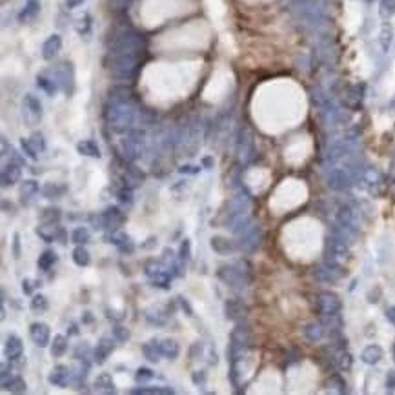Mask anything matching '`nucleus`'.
<instances>
[{
	"label": "nucleus",
	"instance_id": "nucleus-18",
	"mask_svg": "<svg viewBox=\"0 0 395 395\" xmlns=\"http://www.w3.org/2000/svg\"><path fill=\"white\" fill-rule=\"evenodd\" d=\"M60 46H62L60 37L58 35H51L49 39L44 42V46H42V56H44L46 60H51L60 51Z\"/></svg>",
	"mask_w": 395,
	"mask_h": 395
},
{
	"label": "nucleus",
	"instance_id": "nucleus-4",
	"mask_svg": "<svg viewBox=\"0 0 395 395\" xmlns=\"http://www.w3.org/2000/svg\"><path fill=\"white\" fill-rule=\"evenodd\" d=\"M341 299H339L337 295L332 294V292H322V294L317 295V308L321 311L322 315H328V317H333L337 315L339 311H341Z\"/></svg>",
	"mask_w": 395,
	"mask_h": 395
},
{
	"label": "nucleus",
	"instance_id": "nucleus-50",
	"mask_svg": "<svg viewBox=\"0 0 395 395\" xmlns=\"http://www.w3.org/2000/svg\"><path fill=\"white\" fill-rule=\"evenodd\" d=\"M37 286H40L39 281H31V279H24L22 281V290L26 295H33V288H37Z\"/></svg>",
	"mask_w": 395,
	"mask_h": 395
},
{
	"label": "nucleus",
	"instance_id": "nucleus-19",
	"mask_svg": "<svg viewBox=\"0 0 395 395\" xmlns=\"http://www.w3.org/2000/svg\"><path fill=\"white\" fill-rule=\"evenodd\" d=\"M142 353L146 357L149 362H158L160 361V355H162V351H160V343H158L157 339H151V341H148L142 345Z\"/></svg>",
	"mask_w": 395,
	"mask_h": 395
},
{
	"label": "nucleus",
	"instance_id": "nucleus-33",
	"mask_svg": "<svg viewBox=\"0 0 395 395\" xmlns=\"http://www.w3.org/2000/svg\"><path fill=\"white\" fill-rule=\"evenodd\" d=\"M90 230L88 228H84V226H79V228H75L73 233H71V243H75L77 246L79 244H86L90 243Z\"/></svg>",
	"mask_w": 395,
	"mask_h": 395
},
{
	"label": "nucleus",
	"instance_id": "nucleus-41",
	"mask_svg": "<svg viewBox=\"0 0 395 395\" xmlns=\"http://www.w3.org/2000/svg\"><path fill=\"white\" fill-rule=\"evenodd\" d=\"M28 141L31 142V146L35 148V151L37 153H42L46 149V141H44V137H42V133H33L31 139H28Z\"/></svg>",
	"mask_w": 395,
	"mask_h": 395
},
{
	"label": "nucleus",
	"instance_id": "nucleus-53",
	"mask_svg": "<svg viewBox=\"0 0 395 395\" xmlns=\"http://www.w3.org/2000/svg\"><path fill=\"white\" fill-rule=\"evenodd\" d=\"M179 171H181V173H190V175H195V173H198V171H200V168H198V166H192V164H186V166H181V168H179Z\"/></svg>",
	"mask_w": 395,
	"mask_h": 395
},
{
	"label": "nucleus",
	"instance_id": "nucleus-28",
	"mask_svg": "<svg viewBox=\"0 0 395 395\" xmlns=\"http://www.w3.org/2000/svg\"><path fill=\"white\" fill-rule=\"evenodd\" d=\"M73 262L77 266H80V268H86V266L91 262L90 251L84 248V244H79V246L73 249Z\"/></svg>",
	"mask_w": 395,
	"mask_h": 395
},
{
	"label": "nucleus",
	"instance_id": "nucleus-51",
	"mask_svg": "<svg viewBox=\"0 0 395 395\" xmlns=\"http://www.w3.org/2000/svg\"><path fill=\"white\" fill-rule=\"evenodd\" d=\"M190 249H192V243H190L188 239H184V243L181 244V251H179V257H181V260L190 259Z\"/></svg>",
	"mask_w": 395,
	"mask_h": 395
},
{
	"label": "nucleus",
	"instance_id": "nucleus-56",
	"mask_svg": "<svg viewBox=\"0 0 395 395\" xmlns=\"http://www.w3.org/2000/svg\"><path fill=\"white\" fill-rule=\"evenodd\" d=\"M107 317L109 319H115V321H122L124 319V313H119V311H115V310H107Z\"/></svg>",
	"mask_w": 395,
	"mask_h": 395
},
{
	"label": "nucleus",
	"instance_id": "nucleus-6",
	"mask_svg": "<svg viewBox=\"0 0 395 395\" xmlns=\"http://www.w3.org/2000/svg\"><path fill=\"white\" fill-rule=\"evenodd\" d=\"M29 335H31V341H33L39 348H46V346L51 345L49 326L44 324V322H33L31 328H29Z\"/></svg>",
	"mask_w": 395,
	"mask_h": 395
},
{
	"label": "nucleus",
	"instance_id": "nucleus-26",
	"mask_svg": "<svg viewBox=\"0 0 395 395\" xmlns=\"http://www.w3.org/2000/svg\"><path fill=\"white\" fill-rule=\"evenodd\" d=\"M56 260H58V255H56L53 249H46V251H42V255L39 257L37 264H39V268L42 271H49Z\"/></svg>",
	"mask_w": 395,
	"mask_h": 395
},
{
	"label": "nucleus",
	"instance_id": "nucleus-39",
	"mask_svg": "<svg viewBox=\"0 0 395 395\" xmlns=\"http://www.w3.org/2000/svg\"><path fill=\"white\" fill-rule=\"evenodd\" d=\"M113 337L117 339V341H120V343H126V341L131 337V333L126 326L117 324V326H113Z\"/></svg>",
	"mask_w": 395,
	"mask_h": 395
},
{
	"label": "nucleus",
	"instance_id": "nucleus-2",
	"mask_svg": "<svg viewBox=\"0 0 395 395\" xmlns=\"http://www.w3.org/2000/svg\"><path fill=\"white\" fill-rule=\"evenodd\" d=\"M350 257V248H348V243L346 239H343L341 235L333 233V237L330 239L328 243V253H326V264L339 270L341 266L345 264Z\"/></svg>",
	"mask_w": 395,
	"mask_h": 395
},
{
	"label": "nucleus",
	"instance_id": "nucleus-38",
	"mask_svg": "<svg viewBox=\"0 0 395 395\" xmlns=\"http://www.w3.org/2000/svg\"><path fill=\"white\" fill-rule=\"evenodd\" d=\"M26 107H28V111L33 113L37 119H40V113H42V109H40V102L37 100L33 95L26 97Z\"/></svg>",
	"mask_w": 395,
	"mask_h": 395
},
{
	"label": "nucleus",
	"instance_id": "nucleus-27",
	"mask_svg": "<svg viewBox=\"0 0 395 395\" xmlns=\"http://www.w3.org/2000/svg\"><path fill=\"white\" fill-rule=\"evenodd\" d=\"M144 182V173L142 171H139L137 168H130L128 171H126V175H124V184L128 188H139Z\"/></svg>",
	"mask_w": 395,
	"mask_h": 395
},
{
	"label": "nucleus",
	"instance_id": "nucleus-13",
	"mask_svg": "<svg viewBox=\"0 0 395 395\" xmlns=\"http://www.w3.org/2000/svg\"><path fill=\"white\" fill-rule=\"evenodd\" d=\"M102 219H104V228H109L111 232H115V230H119V226L124 222L126 217L117 206H111L106 211H102Z\"/></svg>",
	"mask_w": 395,
	"mask_h": 395
},
{
	"label": "nucleus",
	"instance_id": "nucleus-58",
	"mask_svg": "<svg viewBox=\"0 0 395 395\" xmlns=\"http://www.w3.org/2000/svg\"><path fill=\"white\" fill-rule=\"evenodd\" d=\"M202 166H204V168H208V169L213 168V158H211V157H204L202 158Z\"/></svg>",
	"mask_w": 395,
	"mask_h": 395
},
{
	"label": "nucleus",
	"instance_id": "nucleus-29",
	"mask_svg": "<svg viewBox=\"0 0 395 395\" xmlns=\"http://www.w3.org/2000/svg\"><path fill=\"white\" fill-rule=\"evenodd\" d=\"M39 193V184L35 181H24L22 186H20V198H22V202L26 200H31Z\"/></svg>",
	"mask_w": 395,
	"mask_h": 395
},
{
	"label": "nucleus",
	"instance_id": "nucleus-35",
	"mask_svg": "<svg viewBox=\"0 0 395 395\" xmlns=\"http://www.w3.org/2000/svg\"><path fill=\"white\" fill-rule=\"evenodd\" d=\"M40 220L46 222V224H56L60 220V209L58 208H48L42 211L40 215Z\"/></svg>",
	"mask_w": 395,
	"mask_h": 395
},
{
	"label": "nucleus",
	"instance_id": "nucleus-49",
	"mask_svg": "<svg viewBox=\"0 0 395 395\" xmlns=\"http://www.w3.org/2000/svg\"><path fill=\"white\" fill-rule=\"evenodd\" d=\"M206 377H208V375H206L204 370H197V372H193L192 381L195 386H204V384H206Z\"/></svg>",
	"mask_w": 395,
	"mask_h": 395
},
{
	"label": "nucleus",
	"instance_id": "nucleus-15",
	"mask_svg": "<svg viewBox=\"0 0 395 395\" xmlns=\"http://www.w3.org/2000/svg\"><path fill=\"white\" fill-rule=\"evenodd\" d=\"M109 243L115 244L122 253H131L133 248H135V246H133V241L130 239V235H126L124 232H119V230L111 232V235H109Z\"/></svg>",
	"mask_w": 395,
	"mask_h": 395
},
{
	"label": "nucleus",
	"instance_id": "nucleus-14",
	"mask_svg": "<svg viewBox=\"0 0 395 395\" xmlns=\"http://www.w3.org/2000/svg\"><path fill=\"white\" fill-rule=\"evenodd\" d=\"M69 377H71V372H69L68 366H64V364H56L53 370H51V373L48 375V381H49V384H53V386H58V388H64L66 384H68Z\"/></svg>",
	"mask_w": 395,
	"mask_h": 395
},
{
	"label": "nucleus",
	"instance_id": "nucleus-5",
	"mask_svg": "<svg viewBox=\"0 0 395 395\" xmlns=\"http://www.w3.org/2000/svg\"><path fill=\"white\" fill-rule=\"evenodd\" d=\"M239 235H241V248L248 249V251L257 248L260 243V237H262L259 226H248V224L239 232Z\"/></svg>",
	"mask_w": 395,
	"mask_h": 395
},
{
	"label": "nucleus",
	"instance_id": "nucleus-44",
	"mask_svg": "<svg viewBox=\"0 0 395 395\" xmlns=\"http://www.w3.org/2000/svg\"><path fill=\"white\" fill-rule=\"evenodd\" d=\"M131 394H173L171 388H135Z\"/></svg>",
	"mask_w": 395,
	"mask_h": 395
},
{
	"label": "nucleus",
	"instance_id": "nucleus-1",
	"mask_svg": "<svg viewBox=\"0 0 395 395\" xmlns=\"http://www.w3.org/2000/svg\"><path fill=\"white\" fill-rule=\"evenodd\" d=\"M107 122L115 131H126L133 122V109L124 100H117L106 111Z\"/></svg>",
	"mask_w": 395,
	"mask_h": 395
},
{
	"label": "nucleus",
	"instance_id": "nucleus-20",
	"mask_svg": "<svg viewBox=\"0 0 395 395\" xmlns=\"http://www.w3.org/2000/svg\"><path fill=\"white\" fill-rule=\"evenodd\" d=\"M383 355H384V351H383V348H381V346L370 345V346H366V348L362 350L361 359H362V362H366V364L373 366V364H377V362L383 359Z\"/></svg>",
	"mask_w": 395,
	"mask_h": 395
},
{
	"label": "nucleus",
	"instance_id": "nucleus-45",
	"mask_svg": "<svg viewBox=\"0 0 395 395\" xmlns=\"http://www.w3.org/2000/svg\"><path fill=\"white\" fill-rule=\"evenodd\" d=\"M395 11V0H383L381 2V15L383 17H390Z\"/></svg>",
	"mask_w": 395,
	"mask_h": 395
},
{
	"label": "nucleus",
	"instance_id": "nucleus-31",
	"mask_svg": "<svg viewBox=\"0 0 395 395\" xmlns=\"http://www.w3.org/2000/svg\"><path fill=\"white\" fill-rule=\"evenodd\" d=\"M2 386H4V390H9L11 394H24V392H26V381H24L22 377H18V375H15V377H11L9 381H6Z\"/></svg>",
	"mask_w": 395,
	"mask_h": 395
},
{
	"label": "nucleus",
	"instance_id": "nucleus-16",
	"mask_svg": "<svg viewBox=\"0 0 395 395\" xmlns=\"http://www.w3.org/2000/svg\"><path fill=\"white\" fill-rule=\"evenodd\" d=\"M211 248L219 255H232L237 249V244L224 237H211Z\"/></svg>",
	"mask_w": 395,
	"mask_h": 395
},
{
	"label": "nucleus",
	"instance_id": "nucleus-54",
	"mask_svg": "<svg viewBox=\"0 0 395 395\" xmlns=\"http://www.w3.org/2000/svg\"><path fill=\"white\" fill-rule=\"evenodd\" d=\"M179 302H181V308L182 310H186V315L192 317L193 315V310L190 308V304H188V300L184 299V297H179Z\"/></svg>",
	"mask_w": 395,
	"mask_h": 395
},
{
	"label": "nucleus",
	"instance_id": "nucleus-30",
	"mask_svg": "<svg viewBox=\"0 0 395 395\" xmlns=\"http://www.w3.org/2000/svg\"><path fill=\"white\" fill-rule=\"evenodd\" d=\"M66 190H68V188L64 186V184H56V182L51 184L49 182V184H46V186L42 188V193H44L46 198H58L66 193Z\"/></svg>",
	"mask_w": 395,
	"mask_h": 395
},
{
	"label": "nucleus",
	"instance_id": "nucleus-12",
	"mask_svg": "<svg viewBox=\"0 0 395 395\" xmlns=\"http://www.w3.org/2000/svg\"><path fill=\"white\" fill-rule=\"evenodd\" d=\"M337 224L346 230V232H353L357 228V219H355V211L350 208V206H343L339 208L337 211Z\"/></svg>",
	"mask_w": 395,
	"mask_h": 395
},
{
	"label": "nucleus",
	"instance_id": "nucleus-9",
	"mask_svg": "<svg viewBox=\"0 0 395 395\" xmlns=\"http://www.w3.org/2000/svg\"><path fill=\"white\" fill-rule=\"evenodd\" d=\"M22 177V168H20V162H15V160H9L7 164H4L2 168V186H13L17 184Z\"/></svg>",
	"mask_w": 395,
	"mask_h": 395
},
{
	"label": "nucleus",
	"instance_id": "nucleus-32",
	"mask_svg": "<svg viewBox=\"0 0 395 395\" xmlns=\"http://www.w3.org/2000/svg\"><path fill=\"white\" fill-rule=\"evenodd\" d=\"M304 335H306V339H310V341L317 343V341L322 339V335H324V328H322V324H319V322H311V324H308V326L304 328Z\"/></svg>",
	"mask_w": 395,
	"mask_h": 395
},
{
	"label": "nucleus",
	"instance_id": "nucleus-3",
	"mask_svg": "<svg viewBox=\"0 0 395 395\" xmlns=\"http://www.w3.org/2000/svg\"><path fill=\"white\" fill-rule=\"evenodd\" d=\"M243 264H237V266H222L219 271H217V275L222 282H224L226 286H230V288H244V286H248L249 282V277H246L244 270H241Z\"/></svg>",
	"mask_w": 395,
	"mask_h": 395
},
{
	"label": "nucleus",
	"instance_id": "nucleus-25",
	"mask_svg": "<svg viewBox=\"0 0 395 395\" xmlns=\"http://www.w3.org/2000/svg\"><path fill=\"white\" fill-rule=\"evenodd\" d=\"M77 151H79L80 155H84V157H95V158L100 157V149H99L95 141L79 142V144H77Z\"/></svg>",
	"mask_w": 395,
	"mask_h": 395
},
{
	"label": "nucleus",
	"instance_id": "nucleus-37",
	"mask_svg": "<svg viewBox=\"0 0 395 395\" xmlns=\"http://www.w3.org/2000/svg\"><path fill=\"white\" fill-rule=\"evenodd\" d=\"M333 362L337 364L339 368H350L351 366V357H350V353L348 351H345V350H337L335 353H333Z\"/></svg>",
	"mask_w": 395,
	"mask_h": 395
},
{
	"label": "nucleus",
	"instance_id": "nucleus-59",
	"mask_svg": "<svg viewBox=\"0 0 395 395\" xmlns=\"http://www.w3.org/2000/svg\"><path fill=\"white\" fill-rule=\"evenodd\" d=\"M84 0H66V6L68 7H77L79 4H82Z\"/></svg>",
	"mask_w": 395,
	"mask_h": 395
},
{
	"label": "nucleus",
	"instance_id": "nucleus-10",
	"mask_svg": "<svg viewBox=\"0 0 395 395\" xmlns=\"http://www.w3.org/2000/svg\"><path fill=\"white\" fill-rule=\"evenodd\" d=\"M113 339L111 337H102L100 341L97 343L95 350H93V359H95L97 364L106 362L107 357L113 353V350H115V343H113Z\"/></svg>",
	"mask_w": 395,
	"mask_h": 395
},
{
	"label": "nucleus",
	"instance_id": "nucleus-42",
	"mask_svg": "<svg viewBox=\"0 0 395 395\" xmlns=\"http://www.w3.org/2000/svg\"><path fill=\"white\" fill-rule=\"evenodd\" d=\"M328 386H330L332 390H335V392H339V394H343V392L346 390V383L341 377H339V375H333V377H330V381H328Z\"/></svg>",
	"mask_w": 395,
	"mask_h": 395
},
{
	"label": "nucleus",
	"instance_id": "nucleus-24",
	"mask_svg": "<svg viewBox=\"0 0 395 395\" xmlns=\"http://www.w3.org/2000/svg\"><path fill=\"white\" fill-rule=\"evenodd\" d=\"M160 351H162L164 357H168V359H177L179 357V353H181V348H179V345H177L173 339H164V341H160Z\"/></svg>",
	"mask_w": 395,
	"mask_h": 395
},
{
	"label": "nucleus",
	"instance_id": "nucleus-61",
	"mask_svg": "<svg viewBox=\"0 0 395 395\" xmlns=\"http://www.w3.org/2000/svg\"><path fill=\"white\" fill-rule=\"evenodd\" d=\"M392 355H394V361H395V345H394V348H392Z\"/></svg>",
	"mask_w": 395,
	"mask_h": 395
},
{
	"label": "nucleus",
	"instance_id": "nucleus-40",
	"mask_svg": "<svg viewBox=\"0 0 395 395\" xmlns=\"http://www.w3.org/2000/svg\"><path fill=\"white\" fill-rule=\"evenodd\" d=\"M37 84H39L40 88L46 91V93H49V95H53V93L56 91L55 82H53V80H49V79H46V77H42V75H40V77H37Z\"/></svg>",
	"mask_w": 395,
	"mask_h": 395
},
{
	"label": "nucleus",
	"instance_id": "nucleus-23",
	"mask_svg": "<svg viewBox=\"0 0 395 395\" xmlns=\"http://www.w3.org/2000/svg\"><path fill=\"white\" fill-rule=\"evenodd\" d=\"M95 390L100 394H113L115 392V383L109 373H100L95 379Z\"/></svg>",
	"mask_w": 395,
	"mask_h": 395
},
{
	"label": "nucleus",
	"instance_id": "nucleus-52",
	"mask_svg": "<svg viewBox=\"0 0 395 395\" xmlns=\"http://www.w3.org/2000/svg\"><path fill=\"white\" fill-rule=\"evenodd\" d=\"M13 257L20 259V235L18 233L13 235Z\"/></svg>",
	"mask_w": 395,
	"mask_h": 395
},
{
	"label": "nucleus",
	"instance_id": "nucleus-7",
	"mask_svg": "<svg viewBox=\"0 0 395 395\" xmlns=\"http://www.w3.org/2000/svg\"><path fill=\"white\" fill-rule=\"evenodd\" d=\"M328 184L333 190H346V188L351 186V175L348 173V169L345 168H333L330 173H328Z\"/></svg>",
	"mask_w": 395,
	"mask_h": 395
},
{
	"label": "nucleus",
	"instance_id": "nucleus-48",
	"mask_svg": "<svg viewBox=\"0 0 395 395\" xmlns=\"http://www.w3.org/2000/svg\"><path fill=\"white\" fill-rule=\"evenodd\" d=\"M379 181H381V175H379L375 169L370 168L364 171V182H366V184H377Z\"/></svg>",
	"mask_w": 395,
	"mask_h": 395
},
{
	"label": "nucleus",
	"instance_id": "nucleus-55",
	"mask_svg": "<svg viewBox=\"0 0 395 395\" xmlns=\"http://www.w3.org/2000/svg\"><path fill=\"white\" fill-rule=\"evenodd\" d=\"M386 386H388L390 390L395 388V370H392V372L388 373V377H386Z\"/></svg>",
	"mask_w": 395,
	"mask_h": 395
},
{
	"label": "nucleus",
	"instance_id": "nucleus-47",
	"mask_svg": "<svg viewBox=\"0 0 395 395\" xmlns=\"http://www.w3.org/2000/svg\"><path fill=\"white\" fill-rule=\"evenodd\" d=\"M117 195H119V200L122 204H131V202H133V193H131V188H128V186L122 188V190H120Z\"/></svg>",
	"mask_w": 395,
	"mask_h": 395
},
{
	"label": "nucleus",
	"instance_id": "nucleus-43",
	"mask_svg": "<svg viewBox=\"0 0 395 395\" xmlns=\"http://www.w3.org/2000/svg\"><path fill=\"white\" fill-rule=\"evenodd\" d=\"M153 379V372L149 368H139L135 373V381L137 383H148V381H151Z\"/></svg>",
	"mask_w": 395,
	"mask_h": 395
},
{
	"label": "nucleus",
	"instance_id": "nucleus-22",
	"mask_svg": "<svg viewBox=\"0 0 395 395\" xmlns=\"http://www.w3.org/2000/svg\"><path fill=\"white\" fill-rule=\"evenodd\" d=\"M49 351L53 357H62L66 351H68V339L60 335V333H56L53 335L51 339V345H49Z\"/></svg>",
	"mask_w": 395,
	"mask_h": 395
},
{
	"label": "nucleus",
	"instance_id": "nucleus-60",
	"mask_svg": "<svg viewBox=\"0 0 395 395\" xmlns=\"http://www.w3.org/2000/svg\"><path fill=\"white\" fill-rule=\"evenodd\" d=\"M91 321V315H90V311H86V317H84V322H90Z\"/></svg>",
	"mask_w": 395,
	"mask_h": 395
},
{
	"label": "nucleus",
	"instance_id": "nucleus-34",
	"mask_svg": "<svg viewBox=\"0 0 395 395\" xmlns=\"http://www.w3.org/2000/svg\"><path fill=\"white\" fill-rule=\"evenodd\" d=\"M40 11V2L39 0H28V4H26V9L20 13V20H28V18H33L37 13Z\"/></svg>",
	"mask_w": 395,
	"mask_h": 395
},
{
	"label": "nucleus",
	"instance_id": "nucleus-21",
	"mask_svg": "<svg viewBox=\"0 0 395 395\" xmlns=\"http://www.w3.org/2000/svg\"><path fill=\"white\" fill-rule=\"evenodd\" d=\"M137 141H139V139L130 137V139H126V141L120 144L119 151L124 160H133V158L139 155V144H137Z\"/></svg>",
	"mask_w": 395,
	"mask_h": 395
},
{
	"label": "nucleus",
	"instance_id": "nucleus-11",
	"mask_svg": "<svg viewBox=\"0 0 395 395\" xmlns=\"http://www.w3.org/2000/svg\"><path fill=\"white\" fill-rule=\"evenodd\" d=\"M22 351H24V345H22V339L11 333L9 337L6 339V345H4V353L9 361H17L22 357Z\"/></svg>",
	"mask_w": 395,
	"mask_h": 395
},
{
	"label": "nucleus",
	"instance_id": "nucleus-17",
	"mask_svg": "<svg viewBox=\"0 0 395 395\" xmlns=\"http://www.w3.org/2000/svg\"><path fill=\"white\" fill-rule=\"evenodd\" d=\"M37 235L42 241H46V243H53L55 239H58V235H62V230H60V226L56 224H46V222H42V226L37 228Z\"/></svg>",
	"mask_w": 395,
	"mask_h": 395
},
{
	"label": "nucleus",
	"instance_id": "nucleus-46",
	"mask_svg": "<svg viewBox=\"0 0 395 395\" xmlns=\"http://www.w3.org/2000/svg\"><path fill=\"white\" fill-rule=\"evenodd\" d=\"M20 146H22L24 153H26V157H28V158H31V160H37V158H39V153L35 151V148L31 146V142H29V141H24V139H22Z\"/></svg>",
	"mask_w": 395,
	"mask_h": 395
},
{
	"label": "nucleus",
	"instance_id": "nucleus-36",
	"mask_svg": "<svg viewBox=\"0 0 395 395\" xmlns=\"http://www.w3.org/2000/svg\"><path fill=\"white\" fill-rule=\"evenodd\" d=\"M29 308H31V311H35V313H42V311L48 310V299L40 294L33 295V299L29 302Z\"/></svg>",
	"mask_w": 395,
	"mask_h": 395
},
{
	"label": "nucleus",
	"instance_id": "nucleus-57",
	"mask_svg": "<svg viewBox=\"0 0 395 395\" xmlns=\"http://www.w3.org/2000/svg\"><path fill=\"white\" fill-rule=\"evenodd\" d=\"M386 319L395 326V306H390L388 310H386Z\"/></svg>",
	"mask_w": 395,
	"mask_h": 395
},
{
	"label": "nucleus",
	"instance_id": "nucleus-8",
	"mask_svg": "<svg viewBox=\"0 0 395 395\" xmlns=\"http://www.w3.org/2000/svg\"><path fill=\"white\" fill-rule=\"evenodd\" d=\"M248 313V306L244 304L243 299H228L224 302V315L230 321H243Z\"/></svg>",
	"mask_w": 395,
	"mask_h": 395
}]
</instances>
